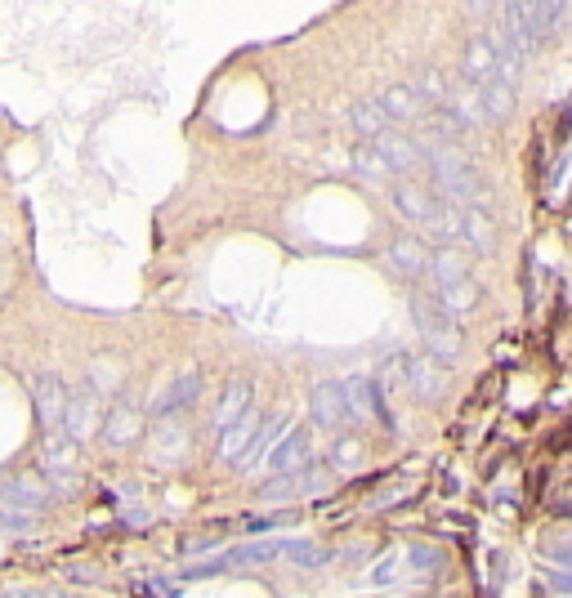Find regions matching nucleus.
<instances>
[{
  "instance_id": "obj_10",
  "label": "nucleus",
  "mask_w": 572,
  "mask_h": 598,
  "mask_svg": "<svg viewBox=\"0 0 572 598\" xmlns=\"http://www.w3.org/2000/svg\"><path fill=\"white\" fill-rule=\"evenodd\" d=\"M519 18H523V27H528L532 45H541L546 36H555L559 27H564L568 5L564 0H537V5H519Z\"/></svg>"
},
{
  "instance_id": "obj_17",
  "label": "nucleus",
  "mask_w": 572,
  "mask_h": 598,
  "mask_svg": "<svg viewBox=\"0 0 572 598\" xmlns=\"http://www.w3.org/2000/svg\"><path fill=\"white\" fill-rule=\"evenodd\" d=\"M376 103H380V112H385L389 121H416L425 112V103L412 94V85H385Z\"/></svg>"
},
{
  "instance_id": "obj_3",
  "label": "nucleus",
  "mask_w": 572,
  "mask_h": 598,
  "mask_svg": "<svg viewBox=\"0 0 572 598\" xmlns=\"http://www.w3.org/2000/svg\"><path fill=\"white\" fill-rule=\"evenodd\" d=\"M32 402H36V420L45 424V438L50 433H68V384L59 375L41 371L32 380Z\"/></svg>"
},
{
  "instance_id": "obj_18",
  "label": "nucleus",
  "mask_w": 572,
  "mask_h": 598,
  "mask_svg": "<svg viewBox=\"0 0 572 598\" xmlns=\"http://www.w3.org/2000/svg\"><path fill=\"white\" fill-rule=\"evenodd\" d=\"M394 206H398V215L412 219V224L421 228L429 219V210L438 206V197H434V192H425V188H416V183H398V188H394Z\"/></svg>"
},
{
  "instance_id": "obj_28",
  "label": "nucleus",
  "mask_w": 572,
  "mask_h": 598,
  "mask_svg": "<svg viewBox=\"0 0 572 598\" xmlns=\"http://www.w3.org/2000/svg\"><path fill=\"white\" fill-rule=\"evenodd\" d=\"M139 433V411L130 407H112V420H108V442H117V447H126L130 438Z\"/></svg>"
},
{
  "instance_id": "obj_26",
  "label": "nucleus",
  "mask_w": 572,
  "mask_h": 598,
  "mask_svg": "<svg viewBox=\"0 0 572 598\" xmlns=\"http://www.w3.org/2000/svg\"><path fill=\"white\" fill-rule=\"evenodd\" d=\"M5 500H14V505H23V509H45L50 505V487H45L41 478L23 474V478H14L5 487Z\"/></svg>"
},
{
  "instance_id": "obj_36",
  "label": "nucleus",
  "mask_w": 572,
  "mask_h": 598,
  "mask_svg": "<svg viewBox=\"0 0 572 598\" xmlns=\"http://www.w3.org/2000/svg\"><path fill=\"white\" fill-rule=\"evenodd\" d=\"M555 558H559V563H568V567H572V549H555Z\"/></svg>"
},
{
  "instance_id": "obj_6",
  "label": "nucleus",
  "mask_w": 572,
  "mask_h": 598,
  "mask_svg": "<svg viewBox=\"0 0 572 598\" xmlns=\"http://www.w3.org/2000/svg\"><path fill=\"white\" fill-rule=\"evenodd\" d=\"M309 456H313V429L295 424L291 433H282V442L269 451V469L273 474H295V469H309Z\"/></svg>"
},
{
  "instance_id": "obj_29",
  "label": "nucleus",
  "mask_w": 572,
  "mask_h": 598,
  "mask_svg": "<svg viewBox=\"0 0 572 598\" xmlns=\"http://www.w3.org/2000/svg\"><path fill=\"white\" fill-rule=\"evenodd\" d=\"M479 94H483V108H488V121H505L514 112V90H505L501 81L479 85Z\"/></svg>"
},
{
  "instance_id": "obj_8",
  "label": "nucleus",
  "mask_w": 572,
  "mask_h": 598,
  "mask_svg": "<svg viewBox=\"0 0 572 598\" xmlns=\"http://www.w3.org/2000/svg\"><path fill=\"white\" fill-rule=\"evenodd\" d=\"M407 389H412L416 398H443L447 362H438L434 353H416V358H407Z\"/></svg>"
},
{
  "instance_id": "obj_1",
  "label": "nucleus",
  "mask_w": 572,
  "mask_h": 598,
  "mask_svg": "<svg viewBox=\"0 0 572 598\" xmlns=\"http://www.w3.org/2000/svg\"><path fill=\"white\" fill-rule=\"evenodd\" d=\"M425 157H429V170H434V183H438V192H443V201H452V206H461V210H488V201H492L488 179L479 175V166H474L461 148H434V152H425Z\"/></svg>"
},
{
  "instance_id": "obj_31",
  "label": "nucleus",
  "mask_w": 572,
  "mask_h": 598,
  "mask_svg": "<svg viewBox=\"0 0 572 598\" xmlns=\"http://www.w3.org/2000/svg\"><path fill=\"white\" fill-rule=\"evenodd\" d=\"M90 380H94V393H99V398H108V393L121 389V366L108 362V358H99V362H94V371H90Z\"/></svg>"
},
{
  "instance_id": "obj_12",
  "label": "nucleus",
  "mask_w": 572,
  "mask_h": 598,
  "mask_svg": "<svg viewBox=\"0 0 572 598\" xmlns=\"http://www.w3.org/2000/svg\"><path fill=\"white\" fill-rule=\"evenodd\" d=\"M309 411H313V424L322 429H340L349 420V402H345V389L340 384H318L309 398Z\"/></svg>"
},
{
  "instance_id": "obj_7",
  "label": "nucleus",
  "mask_w": 572,
  "mask_h": 598,
  "mask_svg": "<svg viewBox=\"0 0 572 598\" xmlns=\"http://www.w3.org/2000/svg\"><path fill=\"white\" fill-rule=\"evenodd\" d=\"M103 424V407L94 389H68V438L85 442Z\"/></svg>"
},
{
  "instance_id": "obj_15",
  "label": "nucleus",
  "mask_w": 572,
  "mask_h": 598,
  "mask_svg": "<svg viewBox=\"0 0 572 598\" xmlns=\"http://www.w3.org/2000/svg\"><path fill=\"white\" fill-rule=\"evenodd\" d=\"M465 81L470 85H492V81H501L497 76V54H492V45L483 41V36H474L470 45H465Z\"/></svg>"
},
{
  "instance_id": "obj_11",
  "label": "nucleus",
  "mask_w": 572,
  "mask_h": 598,
  "mask_svg": "<svg viewBox=\"0 0 572 598\" xmlns=\"http://www.w3.org/2000/svg\"><path fill=\"white\" fill-rule=\"evenodd\" d=\"M197 398H202V375H197V371H179L175 380L166 384V393H161V398H157V407H152V416H161V420H166V416H175V411H188Z\"/></svg>"
},
{
  "instance_id": "obj_24",
  "label": "nucleus",
  "mask_w": 572,
  "mask_h": 598,
  "mask_svg": "<svg viewBox=\"0 0 572 598\" xmlns=\"http://www.w3.org/2000/svg\"><path fill=\"white\" fill-rule=\"evenodd\" d=\"M349 125H354V130H358L367 143H376L380 134L389 130V117L380 112V103H376V99H358L354 108H349Z\"/></svg>"
},
{
  "instance_id": "obj_30",
  "label": "nucleus",
  "mask_w": 572,
  "mask_h": 598,
  "mask_svg": "<svg viewBox=\"0 0 572 598\" xmlns=\"http://www.w3.org/2000/svg\"><path fill=\"white\" fill-rule=\"evenodd\" d=\"M354 170H358L362 179H389V166L376 157V148H371V143H358V148H354Z\"/></svg>"
},
{
  "instance_id": "obj_20",
  "label": "nucleus",
  "mask_w": 572,
  "mask_h": 598,
  "mask_svg": "<svg viewBox=\"0 0 572 598\" xmlns=\"http://www.w3.org/2000/svg\"><path fill=\"white\" fill-rule=\"evenodd\" d=\"M246 411H251V384L233 380L228 384V393H224V402H219V411H215V433H228Z\"/></svg>"
},
{
  "instance_id": "obj_32",
  "label": "nucleus",
  "mask_w": 572,
  "mask_h": 598,
  "mask_svg": "<svg viewBox=\"0 0 572 598\" xmlns=\"http://www.w3.org/2000/svg\"><path fill=\"white\" fill-rule=\"evenodd\" d=\"M412 567H438V549L416 545V549H412Z\"/></svg>"
},
{
  "instance_id": "obj_21",
  "label": "nucleus",
  "mask_w": 572,
  "mask_h": 598,
  "mask_svg": "<svg viewBox=\"0 0 572 598\" xmlns=\"http://www.w3.org/2000/svg\"><path fill=\"white\" fill-rule=\"evenodd\" d=\"M412 94L425 103V108H447V94H452V85H447V76L438 72V67H416Z\"/></svg>"
},
{
  "instance_id": "obj_35",
  "label": "nucleus",
  "mask_w": 572,
  "mask_h": 598,
  "mask_svg": "<svg viewBox=\"0 0 572 598\" xmlns=\"http://www.w3.org/2000/svg\"><path fill=\"white\" fill-rule=\"evenodd\" d=\"M555 590L559 594H572V576H555Z\"/></svg>"
},
{
  "instance_id": "obj_13",
  "label": "nucleus",
  "mask_w": 572,
  "mask_h": 598,
  "mask_svg": "<svg viewBox=\"0 0 572 598\" xmlns=\"http://www.w3.org/2000/svg\"><path fill=\"white\" fill-rule=\"evenodd\" d=\"M322 487V474L318 469H295V474H278L273 482H264L260 496L264 500H300V496H313V491Z\"/></svg>"
},
{
  "instance_id": "obj_34",
  "label": "nucleus",
  "mask_w": 572,
  "mask_h": 598,
  "mask_svg": "<svg viewBox=\"0 0 572 598\" xmlns=\"http://www.w3.org/2000/svg\"><path fill=\"white\" fill-rule=\"evenodd\" d=\"M273 523H278V518H269V514H264V518H246V532H269Z\"/></svg>"
},
{
  "instance_id": "obj_19",
  "label": "nucleus",
  "mask_w": 572,
  "mask_h": 598,
  "mask_svg": "<svg viewBox=\"0 0 572 598\" xmlns=\"http://www.w3.org/2000/svg\"><path fill=\"white\" fill-rule=\"evenodd\" d=\"M434 299L452 317H465V313H474V304L483 299V291H479V282H474V277H465V282H452V286H434Z\"/></svg>"
},
{
  "instance_id": "obj_2",
  "label": "nucleus",
  "mask_w": 572,
  "mask_h": 598,
  "mask_svg": "<svg viewBox=\"0 0 572 598\" xmlns=\"http://www.w3.org/2000/svg\"><path fill=\"white\" fill-rule=\"evenodd\" d=\"M412 322H416V331L425 335V349L434 353L438 362H452L456 353H461V326H456V317L447 313L434 295L412 299Z\"/></svg>"
},
{
  "instance_id": "obj_22",
  "label": "nucleus",
  "mask_w": 572,
  "mask_h": 598,
  "mask_svg": "<svg viewBox=\"0 0 572 598\" xmlns=\"http://www.w3.org/2000/svg\"><path fill=\"white\" fill-rule=\"evenodd\" d=\"M429 277H434V286H452V282H465L470 277V264H465L461 246H443L434 259H429Z\"/></svg>"
},
{
  "instance_id": "obj_33",
  "label": "nucleus",
  "mask_w": 572,
  "mask_h": 598,
  "mask_svg": "<svg viewBox=\"0 0 572 598\" xmlns=\"http://www.w3.org/2000/svg\"><path fill=\"white\" fill-rule=\"evenodd\" d=\"M394 576H398V563H394V558H385V563H380L376 572H371V581H376V585H389Z\"/></svg>"
},
{
  "instance_id": "obj_27",
  "label": "nucleus",
  "mask_w": 572,
  "mask_h": 598,
  "mask_svg": "<svg viewBox=\"0 0 572 598\" xmlns=\"http://www.w3.org/2000/svg\"><path fill=\"white\" fill-rule=\"evenodd\" d=\"M282 558L286 563H295V567H322L327 563V549H318L313 540H282Z\"/></svg>"
},
{
  "instance_id": "obj_16",
  "label": "nucleus",
  "mask_w": 572,
  "mask_h": 598,
  "mask_svg": "<svg viewBox=\"0 0 572 598\" xmlns=\"http://www.w3.org/2000/svg\"><path fill=\"white\" fill-rule=\"evenodd\" d=\"M282 433H286V420H282V416H264L260 429H255V438H251V447L242 451V460H237V465H242V469H255V465H260V460L282 442Z\"/></svg>"
},
{
  "instance_id": "obj_9",
  "label": "nucleus",
  "mask_w": 572,
  "mask_h": 598,
  "mask_svg": "<svg viewBox=\"0 0 572 598\" xmlns=\"http://www.w3.org/2000/svg\"><path fill=\"white\" fill-rule=\"evenodd\" d=\"M385 259H389V268H394L398 277H425L429 273V259H434V255H429V246H425L421 237L403 233V237L389 241V255Z\"/></svg>"
},
{
  "instance_id": "obj_4",
  "label": "nucleus",
  "mask_w": 572,
  "mask_h": 598,
  "mask_svg": "<svg viewBox=\"0 0 572 598\" xmlns=\"http://www.w3.org/2000/svg\"><path fill=\"white\" fill-rule=\"evenodd\" d=\"M282 554V540H251L242 549H228V554L211 558L202 567H188L184 576H215V572H233V567H255V563H269V558Z\"/></svg>"
},
{
  "instance_id": "obj_23",
  "label": "nucleus",
  "mask_w": 572,
  "mask_h": 598,
  "mask_svg": "<svg viewBox=\"0 0 572 598\" xmlns=\"http://www.w3.org/2000/svg\"><path fill=\"white\" fill-rule=\"evenodd\" d=\"M255 429H260V411L251 407L242 420L233 424V429H228V433H219V438H224V442H219V456H224V460H242V451L251 447Z\"/></svg>"
},
{
  "instance_id": "obj_25",
  "label": "nucleus",
  "mask_w": 572,
  "mask_h": 598,
  "mask_svg": "<svg viewBox=\"0 0 572 598\" xmlns=\"http://www.w3.org/2000/svg\"><path fill=\"white\" fill-rule=\"evenodd\" d=\"M470 250H497V224L488 210H465V241Z\"/></svg>"
},
{
  "instance_id": "obj_5",
  "label": "nucleus",
  "mask_w": 572,
  "mask_h": 598,
  "mask_svg": "<svg viewBox=\"0 0 572 598\" xmlns=\"http://www.w3.org/2000/svg\"><path fill=\"white\" fill-rule=\"evenodd\" d=\"M371 148H376V157L389 166V175H407V170H416L425 161L421 143H416L412 134H398V130H385Z\"/></svg>"
},
{
  "instance_id": "obj_14",
  "label": "nucleus",
  "mask_w": 572,
  "mask_h": 598,
  "mask_svg": "<svg viewBox=\"0 0 572 598\" xmlns=\"http://www.w3.org/2000/svg\"><path fill=\"white\" fill-rule=\"evenodd\" d=\"M447 112H452V117L461 121L465 130H479V125H488V108H483V94H479V85H470V81L452 85V94H447Z\"/></svg>"
}]
</instances>
